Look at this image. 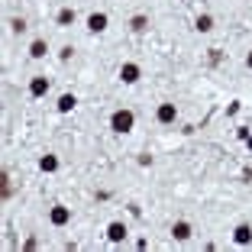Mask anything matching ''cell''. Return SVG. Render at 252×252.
I'll return each mask as SVG.
<instances>
[{
  "mask_svg": "<svg viewBox=\"0 0 252 252\" xmlns=\"http://www.w3.org/2000/svg\"><path fill=\"white\" fill-rule=\"evenodd\" d=\"M133 126H136V113L133 110H113L110 113V129L113 133L126 136V133H133Z\"/></svg>",
  "mask_w": 252,
  "mask_h": 252,
  "instance_id": "cell-1",
  "label": "cell"
},
{
  "mask_svg": "<svg viewBox=\"0 0 252 252\" xmlns=\"http://www.w3.org/2000/svg\"><path fill=\"white\" fill-rule=\"evenodd\" d=\"M49 223H52V226H68V223H71V207L55 204V207L49 210Z\"/></svg>",
  "mask_w": 252,
  "mask_h": 252,
  "instance_id": "cell-2",
  "label": "cell"
},
{
  "mask_svg": "<svg viewBox=\"0 0 252 252\" xmlns=\"http://www.w3.org/2000/svg\"><path fill=\"white\" fill-rule=\"evenodd\" d=\"M142 78V68L136 65V62H123V65H120V81L123 84H136Z\"/></svg>",
  "mask_w": 252,
  "mask_h": 252,
  "instance_id": "cell-3",
  "label": "cell"
},
{
  "mask_svg": "<svg viewBox=\"0 0 252 252\" xmlns=\"http://www.w3.org/2000/svg\"><path fill=\"white\" fill-rule=\"evenodd\" d=\"M156 120L162 126H171L175 120H178V107L175 104H158V110H156Z\"/></svg>",
  "mask_w": 252,
  "mask_h": 252,
  "instance_id": "cell-4",
  "label": "cell"
},
{
  "mask_svg": "<svg viewBox=\"0 0 252 252\" xmlns=\"http://www.w3.org/2000/svg\"><path fill=\"white\" fill-rule=\"evenodd\" d=\"M49 88H52V84H49V78H45V74L30 78V94L32 97H45V94H49Z\"/></svg>",
  "mask_w": 252,
  "mask_h": 252,
  "instance_id": "cell-5",
  "label": "cell"
},
{
  "mask_svg": "<svg viewBox=\"0 0 252 252\" xmlns=\"http://www.w3.org/2000/svg\"><path fill=\"white\" fill-rule=\"evenodd\" d=\"M233 243L236 246H252V223H239L233 230Z\"/></svg>",
  "mask_w": 252,
  "mask_h": 252,
  "instance_id": "cell-6",
  "label": "cell"
},
{
  "mask_svg": "<svg viewBox=\"0 0 252 252\" xmlns=\"http://www.w3.org/2000/svg\"><path fill=\"white\" fill-rule=\"evenodd\" d=\"M191 223L188 220H178V223H171V239H178V243H188L191 239Z\"/></svg>",
  "mask_w": 252,
  "mask_h": 252,
  "instance_id": "cell-7",
  "label": "cell"
},
{
  "mask_svg": "<svg viewBox=\"0 0 252 252\" xmlns=\"http://www.w3.org/2000/svg\"><path fill=\"white\" fill-rule=\"evenodd\" d=\"M107 239H110V243H123V239H126V223L123 220L107 223Z\"/></svg>",
  "mask_w": 252,
  "mask_h": 252,
  "instance_id": "cell-8",
  "label": "cell"
},
{
  "mask_svg": "<svg viewBox=\"0 0 252 252\" xmlns=\"http://www.w3.org/2000/svg\"><path fill=\"white\" fill-rule=\"evenodd\" d=\"M107 26H110V16H107V13H91L88 16V30L91 32H104Z\"/></svg>",
  "mask_w": 252,
  "mask_h": 252,
  "instance_id": "cell-9",
  "label": "cell"
},
{
  "mask_svg": "<svg viewBox=\"0 0 252 252\" xmlns=\"http://www.w3.org/2000/svg\"><path fill=\"white\" fill-rule=\"evenodd\" d=\"M39 171H45V175H55V171H59V156H55V152H45V156L39 158Z\"/></svg>",
  "mask_w": 252,
  "mask_h": 252,
  "instance_id": "cell-10",
  "label": "cell"
},
{
  "mask_svg": "<svg viewBox=\"0 0 252 252\" xmlns=\"http://www.w3.org/2000/svg\"><path fill=\"white\" fill-rule=\"evenodd\" d=\"M194 30H197L200 36H207V32H214V16H210V13H200L197 20H194Z\"/></svg>",
  "mask_w": 252,
  "mask_h": 252,
  "instance_id": "cell-11",
  "label": "cell"
},
{
  "mask_svg": "<svg viewBox=\"0 0 252 252\" xmlns=\"http://www.w3.org/2000/svg\"><path fill=\"white\" fill-rule=\"evenodd\" d=\"M45 52H49V42L45 39H32L30 42V59H45Z\"/></svg>",
  "mask_w": 252,
  "mask_h": 252,
  "instance_id": "cell-12",
  "label": "cell"
},
{
  "mask_svg": "<svg viewBox=\"0 0 252 252\" xmlns=\"http://www.w3.org/2000/svg\"><path fill=\"white\" fill-rule=\"evenodd\" d=\"M55 107H59V113H71L74 107H78V97H74V94H62Z\"/></svg>",
  "mask_w": 252,
  "mask_h": 252,
  "instance_id": "cell-13",
  "label": "cell"
},
{
  "mask_svg": "<svg viewBox=\"0 0 252 252\" xmlns=\"http://www.w3.org/2000/svg\"><path fill=\"white\" fill-rule=\"evenodd\" d=\"M74 20H78V16H74L71 7H65V10H59V13H55V23H59V26H74Z\"/></svg>",
  "mask_w": 252,
  "mask_h": 252,
  "instance_id": "cell-14",
  "label": "cell"
},
{
  "mask_svg": "<svg viewBox=\"0 0 252 252\" xmlns=\"http://www.w3.org/2000/svg\"><path fill=\"white\" fill-rule=\"evenodd\" d=\"M129 30H133V32H146L149 30V16L146 13H136L133 20H129Z\"/></svg>",
  "mask_w": 252,
  "mask_h": 252,
  "instance_id": "cell-15",
  "label": "cell"
},
{
  "mask_svg": "<svg viewBox=\"0 0 252 252\" xmlns=\"http://www.w3.org/2000/svg\"><path fill=\"white\" fill-rule=\"evenodd\" d=\"M30 30V23L23 20V16H13V20H10V32H16V36H20V32H26Z\"/></svg>",
  "mask_w": 252,
  "mask_h": 252,
  "instance_id": "cell-16",
  "label": "cell"
},
{
  "mask_svg": "<svg viewBox=\"0 0 252 252\" xmlns=\"http://www.w3.org/2000/svg\"><path fill=\"white\" fill-rule=\"evenodd\" d=\"M0 197H10V175L0 171Z\"/></svg>",
  "mask_w": 252,
  "mask_h": 252,
  "instance_id": "cell-17",
  "label": "cell"
},
{
  "mask_svg": "<svg viewBox=\"0 0 252 252\" xmlns=\"http://www.w3.org/2000/svg\"><path fill=\"white\" fill-rule=\"evenodd\" d=\"M71 55H74V49H71V45H65V49H62V55H59V59H62V62H68V59H71Z\"/></svg>",
  "mask_w": 252,
  "mask_h": 252,
  "instance_id": "cell-18",
  "label": "cell"
},
{
  "mask_svg": "<svg viewBox=\"0 0 252 252\" xmlns=\"http://www.w3.org/2000/svg\"><path fill=\"white\" fill-rule=\"evenodd\" d=\"M23 249H39V239H36V236H30L26 243H23Z\"/></svg>",
  "mask_w": 252,
  "mask_h": 252,
  "instance_id": "cell-19",
  "label": "cell"
},
{
  "mask_svg": "<svg viewBox=\"0 0 252 252\" xmlns=\"http://www.w3.org/2000/svg\"><path fill=\"white\" fill-rule=\"evenodd\" d=\"M246 68H249V71H252V52L246 55Z\"/></svg>",
  "mask_w": 252,
  "mask_h": 252,
  "instance_id": "cell-20",
  "label": "cell"
},
{
  "mask_svg": "<svg viewBox=\"0 0 252 252\" xmlns=\"http://www.w3.org/2000/svg\"><path fill=\"white\" fill-rule=\"evenodd\" d=\"M246 146H249V152H252V136H249V139H246Z\"/></svg>",
  "mask_w": 252,
  "mask_h": 252,
  "instance_id": "cell-21",
  "label": "cell"
}]
</instances>
